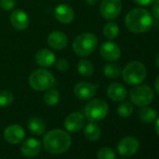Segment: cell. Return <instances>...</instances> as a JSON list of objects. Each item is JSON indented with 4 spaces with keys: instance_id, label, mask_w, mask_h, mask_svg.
<instances>
[{
    "instance_id": "6da1fadb",
    "label": "cell",
    "mask_w": 159,
    "mask_h": 159,
    "mask_svg": "<svg viewBox=\"0 0 159 159\" xmlns=\"http://www.w3.org/2000/svg\"><path fill=\"white\" fill-rule=\"evenodd\" d=\"M127 30L134 34L148 32L153 25V18L149 11L143 8H134L127 12L125 18Z\"/></svg>"
},
{
    "instance_id": "7a4b0ae2",
    "label": "cell",
    "mask_w": 159,
    "mask_h": 159,
    "mask_svg": "<svg viewBox=\"0 0 159 159\" xmlns=\"http://www.w3.org/2000/svg\"><path fill=\"white\" fill-rule=\"evenodd\" d=\"M70 135L63 129H52L43 137V146L52 154H61L66 152L71 146Z\"/></svg>"
},
{
    "instance_id": "3957f363",
    "label": "cell",
    "mask_w": 159,
    "mask_h": 159,
    "mask_svg": "<svg viewBox=\"0 0 159 159\" xmlns=\"http://www.w3.org/2000/svg\"><path fill=\"white\" fill-rule=\"evenodd\" d=\"M98 45V37L93 33L84 32L75 37L72 42V49L77 55L81 57H86L91 55L96 51Z\"/></svg>"
},
{
    "instance_id": "277c9868",
    "label": "cell",
    "mask_w": 159,
    "mask_h": 159,
    "mask_svg": "<svg viewBox=\"0 0 159 159\" xmlns=\"http://www.w3.org/2000/svg\"><path fill=\"white\" fill-rule=\"evenodd\" d=\"M147 74V68L143 63L139 61H132L122 69L121 76L125 84L136 86L141 84L145 81Z\"/></svg>"
},
{
    "instance_id": "5b68a950",
    "label": "cell",
    "mask_w": 159,
    "mask_h": 159,
    "mask_svg": "<svg viewBox=\"0 0 159 159\" xmlns=\"http://www.w3.org/2000/svg\"><path fill=\"white\" fill-rule=\"evenodd\" d=\"M28 84L35 91H46L54 85L55 78L53 74L46 68H39L30 74Z\"/></svg>"
},
{
    "instance_id": "8992f818",
    "label": "cell",
    "mask_w": 159,
    "mask_h": 159,
    "mask_svg": "<svg viewBox=\"0 0 159 159\" xmlns=\"http://www.w3.org/2000/svg\"><path fill=\"white\" fill-rule=\"evenodd\" d=\"M109 112L108 103L100 98L90 100L84 108V117L93 123L102 121Z\"/></svg>"
},
{
    "instance_id": "52a82bcc",
    "label": "cell",
    "mask_w": 159,
    "mask_h": 159,
    "mask_svg": "<svg viewBox=\"0 0 159 159\" xmlns=\"http://www.w3.org/2000/svg\"><path fill=\"white\" fill-rule=\"evenodd\" d=\"M129 98L133 105L139 108L146 107L152 102L154 98V92L149 85L139 84L130 91Z\"/></svg>"
},
{
    "instance_id": "ba28073f",
    "label": "cell",
    "mask_w": 159,
    "mask_h": 159,
    "mask_svg": "<svg viewBox=\"0 0 159 159\" xmlns=\"http://www.w3.org/2000/svg\"><path fill=\"white\" fill-rule=\"evenodd\" d=\"M122 0H102L99 5L101 16L109 21L116 19L122 12Z\"/></svg>"
},
{
    "instance_id": "9c48e42d",
    "label": "cell",
    "mask_w": 159,
    "mask_h": 159,
    "mask_svg": "<svg viewBox=\"0 0 159 159\" xmlns=\"http://www.w3.org/2000/svg\"><path fill=\"white\" fill-rule=\"evenodd\" d=\"M99 54L104 60L108 62H114L121 57L122 51L117 43L111 40H108L100 45Z\"/></svg>"
},
{
    "instance_id": "30bf717a",
    "label": "cell",
    "mask_w": 159,
    "mask_h": 159,
    "mask_svg": "<svg viewBox=\"0 0 159 159\" xmlns=\"http://www.w3.org/2000/svg\"><path fill=\"white\" fill-rule=\"evenodd\" d=\"M97 88V85H94L91 83L81 82L73 87V94L80 100H89L95 97Z\"/></svg>"
},
{
    "instance_id": "8fae6325",
    "label": "cell",
    "mask_w": 159,
    "mask_h": 159,
    "mask_svg": "<svg viewBox=\"0 0 159 159\" xmlns=\"http://www.w3.org/2000/svg\"><path fill=\"white\" fill-rule=\"evenodd\" d=\"M139 147V139L135 137L128 136V137H125L119 141L117 150L119 154L128 157L135 154Z\"/></svg>"
},
{
    "instance_id": "7c38bea8",
    "label": "cell",
    "mask_w": 159,
    "mask_h": 159,
    "mask_svg": "<svg viewBox=\"0 0 159 159\" xmlns=\"http://www.w3.org/2000/svg\"><path fill=\"white\" fill-rule=\"evenodd\" d=\"M10 22L12 27L18 31H24L28 28L30 19L28 14L22 10H13L10 15Z\"/></svg>"
},
{
    "instance_id": "4fadbf2b",
    "label": "cell",
    "mask_w": 159,
    "mask_h": 159,
    "mask_svg": "<svg viewBox=\"0 0 159 159\" xmlns=\"http://www.w3.org/2000/svg\"><path fill=\"white\" fill-rule=\"evenodd\" d=\"M85 125V118L84 116L80 112H72L68 114L65 121L64 125L66 131L71 133H76L82 130Z\"/></svg>"
},
{
    "instance_id": "5bb4252c",
    "label": "cell",
    "mask_w": 159,
    "mask_h": 159,
    "mask_svg": "<svg viewBox=\"0 0 159 159\" xmlns=\"http://www.w3.org/2000/svg\"><path fill=\"white\" fill-rule=\"evenodd\" d=\"M54 18L63 25H68L74 21L75 11L67 4H59L53 11Z\"/></svg>"
},
{
    "instance_id": "9a60e30c",
    "label": "cell",
    "mask_w": 159,
    "mask_h": 159,
    "mask_svg": "<svg viewBox=\"0 0 159 159\" xmlns=\"http://www.w3.org/2000/svg\"><path fill=\"white\" fill-rule=\"evenodd\" d=\"M25 138V131L20 125H11L4 131V139L11 144H18Z\"/></svg>"
},
{
    "instance_id": "2e32d148",
    "label": "cell",
    "mask_w": 159,
    "mask_h": 159,
    "mask_svg": "<svg viewBox=\"0 0 159 159\" xmlns=\"http://www.w3.org/2000/svg\"><path fill=\"white\" fill-rule=\"evenodd\" d=\"M47 42L52 49L56 51H61L67 46L68 38L64 32L60 30H55L49 34L47 38Z\"/></svg>"
},
{
    "instance_id": "e0dca14e",
    "label": "cell",
    "mask_w": 159,
    "mask_h": 159,
    "mask_svg": "<svg viewBox=\"0 0 159 159\" xmlns=\"http://www.w3.org/2000/svg\"><path fill=\"white\" fill-rule=\"evenodd\" d=\"M56 56L49 49H40L36 52L35 55V62L38 66L42 68L51 67L55 64Z\"/></svg>"
},
{
    "instance_id": "ac0fdd59",
    "label": "cell",
    "mask_w": 159,
    "mask_h": 159,
    "mask_svg": "<svg viewBox=\"0 0 159 159\" xmlns=\"http://www.w3.org/2000/svg\"><path fill=\"white\" fill-rule=\"evenodd\" d=\"M40 152L41 142L35 138H29L25 139L21 146V152L25 157H35Z\"/></svg>"
},
{
    "instance_id": "d6986e66",
    "label": "cell",
    "mask_w": 159,
    "mask_h": 159,
    "mask_svg": "<svg viewBox=\"0 0 159 159\" xmlns=\"http://www.w3.org/2000/svg\"><path fill=\"white\" fill-rule=\"evenodd\" d=\"M107 95L112 101L122 102L127 97V90L122 84L112 83L107 88Z\"/></svg>"
},
{
    "instance_id": "ffe728a7",
    "label": "cell",
    "mask_w": 159,
    "mask_h": 159,
    "mask_svg": "<svg viewBox=\"0 0 159 159\" xmlns=\"http://www.w3.org/2000/svg\"><path fill=\"white\" fill-rule=\"evenodd\" d=\"M27 126H28V129L31 131V133H33L34 135H37V136L43 135L46 130L45 122L41 118L36 117V116L31 117L28 120Z\"/></svg>"
},
{
    "instance_id": "44dd1931",
    "label": "cell",
    "mask_w": 159,
    "mask_h": 159,
    "mask_svg": "<svg viewBox=\"0 0 159 159\" xmlns=\"http://www.w3.org/2000/svg\"><path fill=\"white\" fill-rule=\"evenodd\" d=\"M84 137L89 141H97L101 137V129L100 127L93 122H90L85 125L84 130Z\"/></svg>"
},
{
    "instance_id": "7402d4cb",
    "label": "cell",
    "mask_w": 159,
    "mask_h": 159,
    "mask_svg": "<svg viewBox=\"0 0 159 159\" xmlns=\"http://www.w3.org/2000/svg\"><path fill=\"white\" fill-rule=\"evenodd\" d=\"M139 118L144 123H152L157 118V111L148 106L142 107L138 112Z\"/></svg>"
},
{
    "instance_id": "603a6c76",
    "label": "cell",
    "mask_w": 159,
    "mask_h": 159,
    "mask_svg": "<svg viewBox=\"0 0 159 159\" xmlns=\"http://www.w3.org/2000/svg\"><path fill=\"white\" fill-rule=\"evenodd\" d=\"M78 72L84 77H90L94 74L95 66L93 63L87 59H81L78 62Z\"/></svg>"
},
{
    "instance_id": "cb8c5ba5",
    "label": "cell",
    "mask_w": 159,
    "mask_h": 159,
    "mask_svg": "<svg viewBox=\"0 0 159 159\" xmlns=\"http://www.w3.org/2000/svg\"><path fill=\"white\" fill-rule=\"evenodd\" d=\"M60 93L56 89L50 88L46 90V93L43 96V102L49 107H54L59 103Z\"/></svg>"
},
{
    "instance_id": "d4e9b609",
    "label": "cell",
    "mask_w": 159,
    "mask_h": 159,
    "mask_svg": "<svg viewBox=\"0 0 159 159\" xmlns=\"http://www.w3.org/2000/svg\"><path fill=\"white\" fill-rule=\"evenodd\" d=\"M103 73H104L105 77H107L109 79H117L121 76L122 68L119 65H117L113 62H110L104 66Z\"/></svg>"
},
{
    "instance_id": "484cf974",
    "label": "cell",
    "mask_w": 159,
    "mask_h": 159,
    "mask_svg": "<svg viewBox=\"0 0 159 159\" xmlns=\"http://www.w3.org/2000/svg\"><path fill=\"white\" fill-rule=\"evenodd\" d=\"M119 33H120V28L118 25L114 22H109L103 27V35L109 40L115 39L119 36Z\"/></svg>"
},
{
    "instance_id": "4316f807",
    "label": "cell",
    "mask_w": 159,
    "mask_h": 159,
    "mask_svg": "<svg viewBox=\"0 0 159 159\" xmlns=\"http://www.w3.org/2000/svg\"><path fill=\"white\" fill-rule=\"evenodd\" d=\"M14 96L11 91L2 90L0 91V108H7L12 104Z\"/></svg>"
},
{
    "instance_id": "83f0119b",
    "label": "cell",
    "mask_w": 159,
    "mask_h": 159,
    "mask_svg": "<svg viewBox=\"0 0 159 159\" xmlns=\"http://www.w3.org/2000/svg\"><path fill=\"white\" fill-rule=\"evenodd\" d=\"M133 112V105L129 102H122L117 108V113L122 118L129 117Z\"/></svg>"
},
{
    "instance_id": "f1b7e54d",
    "label": "cell",
    "mask_w": 159,
    "mask_h": 159,
    "mask_svg": "<svg viewBox=\"0 0 159 159\" xmlns=\"http://www.w3.org/2000/svg\"><path fill=\"white\" fill-rule=\"evenodd\" d=\"M114 151L110 147H102L98 152V159H115Z\"/></svg>"
},
{
    "instance_id": "f546056e",
    "label": "cell",
    "mask_w": 159,
    "mask_h": 159,
    "mask_svg": "<svg viewBox=\"0 0 159 159\" xmlns=\"http://www.w3.org/2000/svg\"><path fill=\"white\" fill-rule=\"evenodd\" d=\"M16 7V0H0V8L6 11H13Z\"/></svg>"
},
{
    "instance_id": "4dcf8cb0",
    "label": "cell",
    "mask_w": 159,
    "mask_h": 159,
    "mask_svg": "<svg viewBox=\"0 0 159 159\" xmlns=\"http://www.w3.org/2000/svg\"><path fill=\"white\" fill-rule=\"evenodd\" d=\"M55 66H56V68H57L58 71L65 72V71L68 70V68H69V63L67 62L66 59L61 58V59L55 61Z\"/></svg>"
},
{
    "instance_id": "1f68e13d",
    "label": "cell",
    "mask_w": 159,
    "mask_h": 159,
    "mask_svg": "<svg viewBox=\"0 0 159 159\" xmlns=\"http://www.w3.org/2000/svg\"><path fill=\"white\" fill-rule=\"evenodd\" d=\"M152 11L151 14L152 18L159 20V0H153V2L152 4Z\"/></svg>"
},
{
    "instance_id": "d6a6232c",
    "label": "cell",
    "mask_w": 159,
    "mask_h": 159,
    "mask_svg": "<svg viewBox=\"0 0 159 159\" xmlns=\"http://www.w3.org/2000/svg\"><path fill=\"white\" fill-rule=\"evenodd\" d=\"M133 1L139 5V6H141V7H146V6H150L152 4L153 0H133Z\"/></svg>"
},
{
    "instance_id": "836d02e7",
    "label": "cell",
    "mask_w": 159,
    "mask_h": 159,
    "mask_svg": "<svg viewBox=\"0 0 159 159\" xmlns=\"http://www.w3.org/2000/svg\"><path fill=\"white\" fill-rule=\"evenodd\" d=\"M154 91L159 96V75L156 77L155 81H154Z\"/></svg>"
},
{
    "instance_id": "e575fe53",
    "label": "cell",
    "mask_w": 159,
    "mask_h": 159,
    "mask_svg": "<svg viewBox=\"0 0 159 159\" xmlns=\"http://www.w3.org/2000/svg\"><path fill=\"white\" fill-rule=\"evenodd\" d=\"M85 2L90 6H94L98 2V0H85Z\"/></svg>"
},
{
    "instance_id": "d590c367",
    "label": "cell",
    "mask_w": 159,
    "mask_h": 159,
    "mask_svg": "<svg viewBox=\"0 0 159 159\" xmlns=\"http://www.w3.org/2000/svg\"><path fill=\"white\" fill-rule=\"evenodd\" d=\"M155 131L157 135L159 136V117L156 118V121H155Z\"/></svg>"
},
{
    "instance_id": "8d00e7d4",
    "label": "cell",
    "mask_w": 159,
    "mask_h": 159,
    "mask_svg": "<svg viewBox=\"0 0 159 159\" xmlns=\"http://www.w3.org/2000/svg\"><path fill=\"white\" fill-rule=\"evenodd\" d=\"M155 65L159 69V53H157V55L155 56Z\"/></svg>"
},
{
    "instance_id": "74e56055",
    "label": "cell",
    "mask_w": 159,
    "mask_h": 159,
    "mask_svg": "<svg viewBox=\"0 0 159 159\" xmlns=\"http://www.w3.org/2000/svg\"><path fill=\"white\" fill-rule=\"evenodd\" d=\"M0 159H1V158H0Z\"/></svg>"
}]
</instances>
